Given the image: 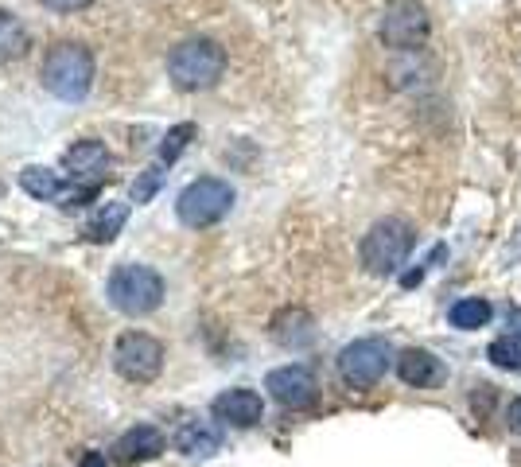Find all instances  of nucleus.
Masks as SVG:
<instances>
[{"label": "nucleus", "mask_w": 521, "mask_h": 467, "mask_svg": "<svg viewBox=\"0 0 521 467\" xmlns=\"http://www.w3.org/2000/svg\"><path fill=\"white\" fill-rule=\"evenodd\" d=\"M164 176H168V172H164V164H160V160H156V164H148L137 180H133V203H148V199L160 191Z\"/></svg>", "instance_id": "20"}, {"label": "nucleus", "mask_w": 521, "mask_h": 467, "mask_svg": "<svg viewBox=\"0 0 521 467\" xmlns=\"http://www.w3.org/2000/svg\"><path fill=\"white\" fill-rule=\"evenodd\" d=\"M510 432H514V436H521V397L514 401V405H510Z\"/></svg>", "instance_id": "23"}, {"label": "nucleus", "mask_w": 521, "mask_h": 467, "mask_svg": "<svg viewBox=\"0 0 521 467\" xmlns=\"http://www.w3.org/2000/svg\"><path fill=\"white\" fill-rule=\"evenodd\" d=\"M113 366L129 382H152L164 366V347H160V339H152L144 331H125L113 347Z\"/></svg>", "instance_id": "8"}, {"label": "nucleus", "mask_w": 521, "mask_h": 467, "mask_svg": "<svg viewBox=\"0 0 521 467\" xmlns=\"http://www.w3.org/2000/svg\"><path fill=\"white\" fill-rule=\"evenodd\" d=\"M397 374H401V382H409V386H417V390H428V386H436V382L444 378V366H440V359H436L432 351L409 347V351H401V359H397Z\"/></svg>", "instance_id": "14"}, {"label": "nucleus", "mask_w": 521, "mask_h": 467, "mask_svg": "<svg viewBox=\"0 0 521 467\" xmlns=\"http://www.w3.org/2000/svg\"><path fill=\"white\" fill-rule=\"evenodd\" d=\"M105 296H109V304H113L117 312H125V316H148V312H156L160 300H164V281H160L156 269L125 261V265H117V269L109 273Z\"/></svg>", "instance_id": "2"}, {"label": "nucleus", "mask_w": 521, "mask_h": 467, "mask_svg": "<svg viewBox=\"0 0 521 467\" xmlns=\"http://www.w3.org/2000/svg\"><path fill=\"white\" fill-rule=\"evenodd\" d=\"M20 187H24L32 199H63V180H59V172H51V168H24V172H20Z\"/></svg>", "instance_id": "17"}, {"label": "nucleus", "mask_w": 521, "mask_h": 467, "mask_svg": "<svg viewBox=\"0 0 521 467\" xmlns=\"http://www.w3.org/2000/svg\"><path fill=\"white\" fill-rule=\"evenodd\" d=\"M51 12H82L90 0H43Z\"/></svg>", "instance_id": "22"}, {"label": "nucleus", "mask_w": 521, "mask_h": 467, "mask_svg": "<svg viewBox=\"0 0 521 467\" xmlns=\"http://www.w3.org/2000/svg\"><path fill=\"white\" fill-rule=\"evenodd\" d=\"M160 452H164V432L152 429V425H137V429H129L125 436H117V444H113V460L125 467L156 460Z\"/></svg>", "instance_id": "12"}, {"label": "nucleus", "mask_w": 521, "mask_h": 467, "mask_svg": "<svg viewBox=\"0 0 521 467\" xmlns=\"http://www.w3.org/2000/svg\"><path fill=\"white\" fill-rule=\"evenodd\" d=\"M428 32H432V20H428L424 4H417V0L389 4L382 16V28H378L382 43L393 47V51H417L420 43L428 39Z\"/></svg>", "instance_id": "7"}, {"label": "nucleus", "mask_w": 521, "mask_h": 467, "mask_svg": "<svg viewBox=\"0 0 521 467\" xmlns=\"http://www.w3.org/2000/svg\"><path fill=\"white\" fill-rule=\"evenodd\" d=\"M510 327H514V339H521V308L510 312Z\"/></svg>", "instance_id": "25"}, {"label": "nucleus", "mask_w": 521, "mask_h": 467, "mask_svg": "<svg viewBox=\"0 0 521 467\" xmlns=\"http://www.w3.org/2000/svg\"><path fill=\"white\" fill-rule=\"evenodd\" d=\"M269 331H273V339H277L280 347H292V351L315 343V320L304 308H284V312H277Z\"/></svg>", "instance_id": "13"}, {"label": "nucleus", "mask_w": 521, "mask_h": 467, "mask_svg": "<svg viewBox=\"0 0 521 467\" xmlns=\"http://www.w3.org/2000/svg\"><path fill=\"white\" fill-rule=\"evenodd\" d=\"M490 362L502 366V370H521V339H514V335L494 339L490 343Z\"/></svg>", "instance_id": "21"}, {"label": "nucleus", "mask_w": 521, "mask_h": 467, "mask_svg": "<svg viewBox=\"0 0 521 467\" xmlns=\"http://www.w3.org/2000/svg\"><path fill=\"white\" fill-rule=\"evenodd\" d=\"M168 74L179 90H210L226 74V51L214 39H183L168 55Z\"/></svg>", "instance_id": "3"}, {"label": "nucleus", "mask_w": 521, "mask_h": 467, "mask_svg": "<svg viewBox=\"0 0 521 467\" xmlns=\"http://www.w3.org/2000/svg\"><path fill=\"white\" fill-rule=\"evenodd\" d=\"M265 390L277 397L284 409H312L319 401V382L308 366H280L265 378Z\"/></svg>", "instance_id": "9"}, {"label": "nucleus", "mask_w": 521, "mask_h": 467, "mask_svg": "<svg viewBox=\"0 0 521 467\" xmlns=\"http://www.w3.org/2000/svg\"><path fill=\"white\" fill-rule=\"evenodd\" d=\"M389 362H393V351H389L385 339H358V343L343 347L339 374H343V382L354 386V390H370V386H378L385 378Z\"/></svg>", "instance_id": "6"}, {"label": "nucleus", "mask_w": 521, "mask_h": 467, "mask_svg": "<svg viewBox=\"0 0 521 467\" xmlns=\"http://www.w3.org/2000/svg\"><path fill=\"white\" fill-rule=\"evenodd\" d=\"M230 207H234V187L226 180H214V176L187 183L175 199V215L191 230H207L214 222H222L230 215Z\"/></svg>", "instance_id": "5"}, {"label": "nucleus", "mask_w": 521, "mask_h": 467, "mask_svg": "<svg viewBox=\"0 0 521 467\" xmlns=\"http://www.w3.org/2000/svg\"><path fill=\"white\" fill-rule=\"evenodd\" d=\"M78 467H105V456L102 452H86V456L78 460Z\"/></svg>", "instance_id": "24"}, {"label": "nucleus", "mask_w": 521, "mask_h": 467, "mask_svg": "<svg viewBox=\"0 0 521 467\" xmlns=\"http://www.w3.org/2000/svg\"><path fill=\"white\" fill-rule=\"evenodd\" d=\"M43 90L55 94L59 102H82L94 86V55L90 47L82 43H55L47 55H43Z\"/></svg>", "instance_id": "1"}, {"label": "nucleus", "mask_w": 521, "mask_h": 467, "mask_svg": "<svg viewBox=\"0 0 521 467\" xmlns=\"http://www.w3.org/2000/svg\"><path fill=\"white\" fill-rule=\"evenodd\" d=\"M210 413H214V421H222V425L253 429V425L261 421V413H265V401H261V394H253V390H226V394L214 397Z\"/></svg>", "instance_id": "11"}, {"label": "nucleus", "mask_w": 521, "mask_h": 467, "mask_svg": "<svg viewBox=\"0 0 521 467\" xmlns=\"http://www.w3.org/2000/svg\"><path fill=\"white\" fill-rule=\"evenodd\" d=\"M125 218H129V207L125 203H105L98 215L86 222V238L90 242H113L117 234H121V226H125Z\"/></svg>", "instance_id": "16"}, {"label": "nucleus", "mask_w": 521, "mask_h": 467, "mask_svg": "<svg viewBox=\"0 0 521 467\" xmlns=\"http://www.w3.org/2000/svg\"><path fill=\"white\" fill-rule=\"evenodd\" d=\"M490 320V304L483 296H467L452 308V327L459 331H475V327H487Z\"/></svg>", "instance_id": "18"}, {"label": "nucleus", "mask_w": 521, "mask_h": 467, "mask_svg": "<svg viewBox=\"0 0 521 467\" xmlns=\"http://www.w3.org/2000/svg\"><path fill=\"white\" fill-rule=\"evenodd\" d=\"M109 164H113V156L102 141H78L63 152V168L74 187H98L109 176Z\"/></svg>", "instance_id": "10"}, {"label": "nucleus", "mask_w": 521, "mask_h": 467, "mask_svg": "<svg viewBox=\"0 0 521 467\" xmlns=\"http://www.w3.org/2000/svg\"><path fill=\"white\" fill-rule=\"evenodd\" d=\"M175 448H179L183 456L207 460V456H214V452L222 448V436H218V429L207 425V421H183L179 432H175Z\"/></svg>", "instance_id": "15"}, {"label": "nucleus", "mask_w": 521, "mask_h": 467, "mask_svg": "<svg viewBox=\"0 0 521 467\" xmlns=\"http://www.w3.org/2000/svg\"><path fill=\"white\" fill-rule=\"evenodd\" d=\"M195 133H199V129H195L191 121H183V125L168 129V137L160 141V164H164V168H168V164H175V160H179V152L195 141Z\"/></svg>", "instance_id": "19"}, {"label": "nucleus", "mask_w": 521, "mask_h": 467, "mask_svg": "<svg viewBox=\"0 0 521 467\" xmlns=\"http://www.w3.org/2000/svg\"><path fill=\"white\" fill-rule=\"evenodd\" d=\"M413 242H417V234H413V226L405 218H382V222H374L370 234L362 238V250H358L362 269L374 273V277L397 273L405 265V257L413 253Z\"/></svg>", "instance_id": "4"}]
</instances>
